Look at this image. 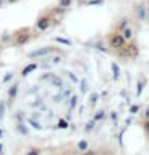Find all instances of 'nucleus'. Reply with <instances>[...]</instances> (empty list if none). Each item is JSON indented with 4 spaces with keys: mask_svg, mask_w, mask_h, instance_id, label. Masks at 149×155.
I'll return each instance as SVG.
<instances>
[{
    "mask_svg": "<svg viewBox=\"0 0 149 155\" xmlns=\"http://www.w3.org/2000/svg\"><path fill=\"white\" fill-rule=\"evenodd\" d=\"M31 40H32L31 27H22V29L13 32V35H11V45L13 47H22V45L29 43Z\"/></svg>",
    "mask_w": 149,
    "mask_h": 155,
    "instance_id": "nucleus-1",
    "label": "nucleus"
},
{
    "mask_svg": "<svg viewBox=\"0 0 149 155\" xmlns=\"http://www.w3.org/2000/svg\"><path fill=\"white\" fill-rule=\"evenodd\" d=\"M106 43H107V47H109V50H112V51H119V50H122L125 45H127L125 38L122 37V34H120L119 31H116V29L107 34Z\"/></svg>",
    "mask_w": 149,
    "mask_h": 155,
    "instance_id": "nucleus-2",
    "label": "nucleus"
},
{
    "mask_svg": "<svg viewBox=\"0 0 149 155\" xmlns=\"http://www.w3.org/2000/svg\"><path fill=\"white\" fill-rule=\"evenodd\" d=\"M119 56H125V58H130V59H136L140 56V48H138V43L135 42V38L133 40H130V42H127V45L122 48V50H119Z\"/></svg>",
    "mask_w": 149,
    "mask_h": 155,
    "instance_id": "nucleus-3",
    "label": "nucleus"
},
{
    "mask_svg": "<svg viewBox=\"0 0 149 155\" xmlns=\"http://www.w3.org/2000/svg\"><path fill=\"white\" fill-rule=\"evenodd\" d=\"M51 22H53V13L51 15H42V16H39L37 21H36V29L39 32H45L47 29H50Z\"/></svg>",
    "mask_w": 149,
    "mask_h": 155,
    "instance_id": "nucleus-4",
    "label": "nucleus"
},
{
    "mask_svg": "<svg viewBox=\"0 0 149 155\" xmlns=\"http://www.w3.org/2000/svg\"><path fill=\"white\" fill-rule=\"evenodd\" d=\"M56 51V48L55 47H42V48H37V50H34V51H31L29 54V58H43V56H48V54H51V53H55Z\"/></svg>",
    "mask_w": 149,
    "mask_h": 155,
    "instance_id": "nucleus-5",
    "label": "nucleus"
},
{
    "mask_svg": "<svg viewBox=\"0 0 149 155\" xmlns=\"http://www.w3.org/2000/svg\"><path fill=\"white\" fill-rule=\"evenodd\" d=\"M40 66H39V62H36V61H32V62H29V64H26L24 67L21 69V77H27L29 74H32L34 71H37Z\"/></svg>",
    "mask_w": 149,
    "mask_h": 155,
    "instance_id": "nucleus-6",
    "label": "nucleus"
},
{
    "mask_svg": "<svg viewBox=\"0 0 149 155\" xmlns=\"http://www.w3.org/2000/svg\"><path fill=\"white\" fill-rule=\"evenodd\" d=\"M120 34H122V37L125 38V42H130V40L135 38V31H133V27H131L130 24L125 26L124 29L120 31Z\"/></svg>",
    "mask_w": 149,
    "mask_h": 155,
    "instance_id": "nucleus-7",
    "label": "nucleus"
},
{
    "mask_svg": "<svg viewBox=\"0 0 149 155\" xmlns=\"http://www.w3.org/2000/svg\"><path fill=\"white\" fill-rule=\"evenodd\" d=\"M136 18L141 19V21H144V19L147 18V10H146V7H144L143 3L136 7Z\"/></svg>",
    "mask_w": 149,
    "mask_h": 155,
    "instance_id": "nucleus-8",
    "label": "nucleus"
},
{
    "mask_svg": "<svg viewBox=\"0 0 149 155\" xmlns=\"http://www.w3.org/2000/svg\"><path fill=\"white\" fill-rule=\"evenodd\" d=\"M18 90H19V83H18V82H15V83L8 88V99H10V101H13L15 97L18 96Z\"/></svg>",
    "mask_w": 149,
    "mask_h": 155,
    "instance_id": "nucleus-9",
    "label": "nucleus"
},
{
    "mask_svg": "<svg viewBox=\"0 0 149 155\" xmlns=\"http://www.w3.org/2000/svg\"><path fill=\"white\" fill-rule=\"evenodd\" d=\"M16 131H18L19 134H22V136L29 134V128L26 126V122H18L16 123Z\"/></svg>",
    "mask_w": 149,
    "mask_h": 155,
    "instance_id": "nucleus-10",
    "label": "nucleus"
},
{
    "mask_svg": "<svg viewBox=\"0 0 149 155\" xmlns=\"http://www.w3.org/2000/svg\"><path fill=\"white\" fill-rule=\"evenodd\" d=\"M146 85H147V80H146V78H141L140 82L136 83V93H135V94L138 96V97L143 94V91H144V87H146Z\"/></svg>",
    "mask_w": 149,
    "mask_h": 155,
    "instance_id": "nucleus-11",
    "label": "nucleus"
},
{
    "mask_svg": "<svg viewBox=\"0 0 149 155\" xmlns=\"http://www.w3.org/2000/svg\"><path fill=\"white\" fill-rule=\"evenodd\" d=\"M51 66H58V64H61L63 61H64V54L63 53H58V54H51Z\"/></svg>",
    "mask_w": 149,
    "mask_h": 155,
    "instance_id": "nucleus-12",
    "label": "nucleus"
},
{
    "mask_svg": "<svg viewBox=\"0 0 149 155\" xmlns=\"http://www.w3.org/2000/svg\"><path fill=\"white\" fill-rule=\"evenodd\" d=\"M111 71H112V77H114V80H117L120 78V66L117 64V62H112L111 64Z\"/></svg>",
    "mask_w": 149,
    "mask_h": 155,
    "instance_id": "nucleus-13",
    "label": "nucleus"
},
{
    "mask_svg": "<svg viewBox=\"0 0 149 155\" xmlns=\"http://www.w3.org/2000/svg\"><path fill=\"white\" fill-rule=\"evenodd\" d=\"M88 147H90V142H88L87 139H80V141L77 142V149H79V150H82V152H85Z\"/></svg>",
    "mask_w": 149,
    "mask_h": 155,
    "instance_id": "nucleus-14",
    "label": "nucleus"
},
{
    "mask_svg": "<svg viewBox=\"0 0 149 155\" xmlns=\"http://www.w3.org/2000/svg\"><path fill=\"white\" fill-rule=\"evenodd\" d=\"M55 42H58L59 45H66V47H72V42L66 37H55Z\"/></svg>",
    "mask_w": 149,
    "mask_h": 155,
    "instance_id": "nucleus-15",
    "label": "nucleus"
},
{
    "mask_svg": "<svg viewBox=\"0 0 149 155\" xmlns=\"http://www.w3.org/2000/svg\"><path fill=\"white\" fill-rule=\"evenodd\" d=\"M56 128H58V130H67V128H69V122H67L66 118H59Z\"/></svg>",
    "mask_w": 149,
    "mask_h": 155,
    "instance_id": "nucleus-16",
    "label": "nucleus"
},
{
    "mask_svg": "<svg viewBox=\"0 0 149 155\" xmlns=\"http://www.w3.org/2000/svg\"><path fill=\"white\" fill-rule=\"evenodd\" d=\"M104 118H106V112L103 110V109H101V110H98V112H96L95 115H93V120H95V122H101V120H104Z\"/></svg>",
    "mask_w": 149,
    "mask_h": 155,
    "instance_id": "nucleus-17",
    "label": "nucleus"
},
{
    "mask_svg": "<svg viewBox=\"0 0 149 155\" xmlns=\"http://www.w3.org/2000/svg\"><path fill=\"white\" fill-rule=\"evenodd\" d=\"M77 102H79L77 94H71V101H69V109L71 110H74V109L77 107Z\"/></svg>",
    "mask_w": 149,
    "mask_h": 155,
    "instance_id": "nucleus-18",
    "label": "nucleus"
},
{
    "mask_svg": "<svg viewBox=\"0 0 149 155\" xmlns=\"http://www.w3.org/2000/svg\"><path fill=\"white\" fill-rule=\"evenodd\" d=\"M85 5H88V7H98V5H104V0H85Z\"/></svg>",
    "mask_w": 149,
    "mask_h": 155,
    "instance_id": "nucleus-19",
    "label": "nucleus"
},
{
    "mask_svg": "<svg viewBox=\"0 0 149 155\" xmlns=\"http://www.w3.org/2000/svg\"><path fill=\"white\" fill-rule=\"evenodd\" d=\"M98 93H90V99H88V102H90V106L91 107H95L96 106V102H98Z\"/></svg>",
    "mask_w": 149,
    "mask_h": 155,
    "instance_id": "nucleus-20",
    "label": "nucleus"
},
{
    "mask_svg": "<svg viewBox=\"0 0 149 155\" xmlns=\"http://www.w3.org/2000/svg\"><path fill=\"white\" fill-rule=\"evenodd\" d=\"M125 26H128V19H127V18H122V19L119 21V24L116 26V31H119V32H120Z\"/></svg>",
    "mask_w": 149,
    "mask_h": 155,
    "instance_id": "nucleus-21",
    "label": "nucleus"
},
{
    "mask_svg": "<svg viewBox=\"0 0 149 155\" xmlns=\"http://www.w3.org/2000/svg\"><path fill=\"white\" fill-rule=\"evenodd\" d=\"M51 83L55 85V87H58V88H61L63 87V82H61V78L59 77H56V75H53V74H51Z\"/></svg>",
    "mask_w": 149,
    "mask_h": 155,
    "instance_id": "nucleus-22",
    "label": "nucleus"
},
{
    "mask_svg": "<svg viewBox=\"0 0 149 155\" xmlns=\"http://www.w3.org/2000/svg\"><path fill=\"white\" fill-rule=\"evenodd\" d=\"M74 3V0H58V5H59V7H63V8H69L71 7V5Z\"/></svg>",
    "mask_w": 149,
    "mask_h": 155,
    "instance_id": "nucleus-23",
    "label": "nucleus"
},
{
    "mask_svg": "<svg viewBox=\"0 0 149 155\" xmlns=\"http://www.w3.org/2000/svg\"><path fill=\"white\" fill-rule=\"evenodd\" d=\"M95 123H96L95 120H90V122L85 125V128H83L85 133H90V131H93V130H95Z\"/></svg>",
    "mask_w": 149,
    "mask_h": 155,
    "instance_id": "nucleus-24",
    "label": "nucleus"
},
{
    "mask_svg": "<svg viewBox=\"0 0 149 155\" xmlns=\"http://www.w3.org/2000/svg\"><path fill=\"white\" fill-rule=\"evenodd\" d=\"M64 74H66V75L69 77V78H71V82H72V83H79V78H77V75H76L74 72H71V71H66Z\"/></svg>",
    "mask_w": 149,
    "mask_h": 155,
    "instance_id": "nucleus-25",
    "label": "nucleus"
},
{
    "mask_svg": "<svg viewBox=\"0 0 149 155\" xmlns=\"http://www.w3.org/2000/svg\"><path fill=\"white\" fill-rule=\"evenodd\" d=\"M27 123H29L31 126H34L36 130H42V125H40L39 122H36L34 118H27Z\"/></svg>",
    "mask_w": 149,
    "mask_h": 155,
    "instance_id": "nucleus-26",
    "label": "nucleus"
},
{
    "mask_svg": "<svg viewBox=\"0 0 149 155\" xmlns=\"http://www.w3.org/2000/svg\"><path fill=\"white\" fill-rule=\"evenodd\" d=\"M5 109H7V106H5V101H0V122L5 118Z\"/></svg>",
    "mask_w": 149,
    "mask_h": 155,
    "instance_id": "nucleus-27",
    "label": "nucleus"
},
{
    "mask_svg": "<svg viewBox=\"0 0 149 155\" xmlns=\"http://www.w3.org/2000/svg\"><path fill=\"white\" fill-rule=\"evenodd\" d=\"M79 83H80V91H82V93H87V88H88L87 80L82 78V80H79Z\"/></svg>",
    "mask_w": 149,
    "mask_h": 155,
    "instance_id": "nucleus-28",
    "label": "nucleus"
},
{
    "mask_svg": "<svg viewBox=\"0 0 149 155\" xmlns=\"http://www.w3.org/2000/svg\"><path fill=\"white\" fill-rule=\"evenodd\" d=\"M13 77H15V74H13V72H7V74L3 75V80H2V82H3V83H10Z\"/></svg>",
    "mask_w": 149,
    "mask_h": 155,
    "instance_id": "nucleus-29",
    "label": "nucleus"
},
{
    "mask_svg": "<svg viewBox=\"0 0 149 155\" xmlns=\"http://www.w3.org/2000/svg\"><path fill=\"white\" fill-rule=\"evenodd\" d=\"M140 109H141L140 104H131V106H130V114H131V115H135V114L140 112Z\"/></svg>",
    "mask_w": 149,
    "mask_h": 155,
    "instance_id": "nucleus-30",
    "label": "nucleus"
},
{
    "mask_svg": "<svg viewBox=\"0 0 149 155\" xmlns=\"http://www.w3.org/2000/svg\"><path fill=\"white\" fill-rule=\"evenodd\" d=\"M64 11H66V8H63V7H56V8H53L51 10V13H55V15H64Z\"/></svg>",
    "mask_w": 149,
    "mask_h": 155,
    "instance_id": "nucleus-31",
    "label": "nucleus"
},
{
    "mask_svg": "<svg viewBox=\"0 0 149 155\" xmlns=\"http://www.w3.org/2000/svg\"><path fill=\"white\" fill-rule=\"evenodd\" d=\"M95 48L100 50V51H107V48L104 47V43H101V42H96V43H95Z\"/></svg>",
    "mask_w": 149,
    "mask_h": 155,
    "instance_id": "nucleus-32",
    "label": "nucleus"
},
{
    "mask_svg": "<svg viewBox=\"0 0 149 155\" xmlns=\"http://www.w3.org/2000/svg\"><path fill=\"white\" fill-rule=\"evenodd\" d=\"M16 120H18V122H26L24 114H22V112H18V114H16Z\"/></svg>",
    "mask_w": 149,
    "mask_h": 155,
    "instance_id": "nucleus-33",
    "label": "nucleus"
},
{
    "mask_svg": "<svg viewBox=\"0 0 149 155\" xmlns=\"http://www.w3.org/2000/svg\"><path fill=\"white\" fill-rule=\"evenodd\" d=\"M109 118H111V120H114V122H117V118H119V114H117L116 110H112V112L109 114Z\"/></svg>",
    "mask_w": 149,
    "mask_h": 155,
    "instance_id": "nucleus-34",
    "label": "nucleus"
},
{
    "mask_svg": "<svg viewBox=\"0 0 149 155\" xmlns=\"http://www.w3.org/2000/svg\"><path fill=\"white\" fill-rule=\"evenodd\" d=\"M40 153H42V152H40L39 149H31V150L27 152L26 155H40Z\"/></svg>",
    "mask_w": 149,
    "mask_h": 155,
    "instance_id": "nucleus-35",
    "label": "nucleus"
},
{
    "mask_svg": "<svg viewBox=\"0 0 149 155\" xmlns=\"http://www.w3.org/2000/svg\"><path fill=\"white\" fill-rule=\"evenodd\" d=\"M143 128H144L146 134H149V120H144V123H143Z\"/></svg>",
    "mask_w": 149,
    "mask_h": 155,
    "instance_id": "nucleus-36",
    "label": "nucleus"
},
{
    "mask_svg": "<svg viewBox=\"0 0 149 155\" xmlns=\"http://www.w3.org/2000/svg\"><path fill=\"white\" fill-rule=\"evenodd\" d=\"M144 118H146V120H149V107L144 110Z\"/></svg>",
    "mask_w": 149,
    "mask_h": 155,
    "instance_id": "nucleus-37",
    "label": "nucleus"
},
{
    "mask_svg": "<svg viewBox=\"0 0 149 155\" xmlns=\"http://www.w3.org/2000/svg\"><path fill=\"white\" fill-rule=\"evenodd\" d=\"M83 155H95V152H91V150H88V149H87V150L83 152Z\"/></svg>",
    "mask_w": 149,
    "mask_h": 155,
    "instance_id": "nucleus-38",
    "label": "nucleus"
},
{
    "mask_svg": "<svg viewBox=\"0 0 149 155\" xmlns=\"http://www.w3.org/2000/svg\"><path fill=\"white\" fill-rule=\"evenodd\" d=\"M63 96H66V97H69V96H71V91H69V90H66V93H63Z\"/></svg>",
    "mask_w": 149,
    "mask_h": 155,
    "instance_id": "nucleus-39",
    "label": "nucleus"
},
{
    "mask_svg": "<svg viewBox=\"0 0 149 155\" xmlns=\"http://www.w3.org/2000/svg\"><path fill=\"white\" fill-rule=\"evenodd\" d=\"M3 134H5V131H3L2 128H0V139H2V137H3Z\"/></svg>",
    "mask_w": 149,
    "mask_h": 155,
    "instance_id": "nucleus-40",
    "label": "nucleus"
},
{
    "mask_svg": "<svg viewBox=\"0 0 149 155\" xmlns=\"http://www.w3.org/2000/svg\"><path fill=\"white\" fill-rule=\"evenodd\" d=\"M2 153H3V144L0 142V155H2Z\"/></svg>",
    "mask_w": 149,
    "mask_h": 155,
    "instance_id": "nucleus-41",
    "label": "nucleus"
},
{
    "mask_svg": "<svg viewBox=\"0 0 149 155\" xmlns=\"http://www.w3.org/2000/svg\"><path fill=\"white\" fill-rule=\"evenodd\" d=\"M8 3H15V2H18V0H7Z\"/></svg>",
    "mask_w": 149,
    "mask_h": 155,
    "instance_id": "nucleus-42",
    "label": "nucleus"
},
{
    "mask_svg": "<svg viewBox=\"0 0 149 155\" xmlns=\"http://www.w3.org/2000/svg\"><path fill=\"white\" fill-rule=\"evenodd\" d=\"M2 5H3V0H0V7H2Z\"/></svg>",
    "mask_w": 149,
    "mask_h": 155,
    "instance_id": "nucleus-43",
    "label": "nucleus"
},
{
    "mask_svg": "<svg viewBox=\"0 0 149 155\" xmlns=\"http://www.w3.org/2000/svg\"><path fill=\"white\" fill-rule=\"evenodd\" d=\"M0 50H2V47H0Z\"/></svg>",
    "mask_w": 149,
    "mask_h": 155,
    "instance_id": "nucleus-44",
    "label": "nucleus"
}]
</instances>
